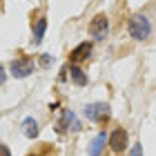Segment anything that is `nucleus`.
Segmentation results:
<instances>
[{
	"label": "nucleus",
	"mask_w": 156,
	"mask_h": 156,
	"mask_svg": "<svg viewBox=\"0 0 156 156\" xmlns=\"http://www.w3.org/2000/svg\"><path fill=\"white\" fill-rule=\"evenodd\" d=\"M85 118L105 125L109 120V105L107 103H91V105H87V107H85Z\"/></svg>",
	"instance_id": "nucleus-2"
},
{
	"label": "nucleus",
	"mask_w": 156,
	"mask_h": 156,
	"mask_svg": "<svg viewBox=\"0 0 156 156\" xmlns=\"http://www.w3.org/2000/svg\"><path fill=\"white\" fill-rule=\"evenodd\" d=\"M0 152H2V156H11V154H9V147H7V145L0 147Z\"/></svg>",
	"instance_id": "nucleus-14"
},
{
	"label": "nucleus",
	"mask_w": 156,
	"mask_h": 156,
	"mask_svg": "<svg viewBox=\"0 0 156 156\" xmlns=\"http://www.w3.org/2000/svg\"><path fill=\"white\" fill-rule=\"evenodd\" d=\"M109 147H112V152H116L120 154L127 147V132L125 129H114L109 134Z\"/></svg>",
	"instance_id": "nucleus-6"
},
{
	"label": "nucleus",
	"mask_w": 156,
	"mask_h": 156,
	"mask_svg": "<svg viewBox=\"0 0 156 156\" xmlns=\"http://www.w3.org/2000/svg\"><path fill=\"white\" fill-rule=\"evenodd\" d=\"M69 78H72L74 85H78V87H85V85H87V74H85L78 65L69 67Z\"/></svg>",
	"instance_id": "nucleus-9"
},
{
	"label": "nucleus",
	"mask_w": 156,
	"mask_h": 156,
	"mask_svg": "<svg viewBox=\"0 0 156 156\" xmlns=\"http://www.w3.org/2000/svg\"><path fill=\"white\" fill-rule=\"evenodd\" d=\"M9 69H11V74L16 76V78H27V76L34 72V60L29 58V56H20V58L11 60Z\"/></svg>",
	"instance_id": "nucleus-3"
},
{
	"label": "nucleus",
	"mask_w": 156,
	"mask_h": 156,
	"mask_svg": "<svg viewBox=\"0 0 156 156\" xmlns=\"http://www.w3.org/2000/svg\"><path fill=\"white\" fill-rule=\"evenodd\" d=\"M23 134L27 138H36L38 136V123H36V118H25L23 120Z\"/></svg>",
	"instance_id": "nucleus-10"
},
{
	"label": "nucleus",
	"mask_w": 156,
	"mask_h": 156,
	"mask_svg": "<svg viewBox=\"0 0 156 156\" xmlns=\"http://www.w3.org/2000/svg\"><path fill=\"white\" fill-rule=\"evenodd\" d=\"M91 54V42H80V45H76L72 51H69V60L74 62V65H78V62H83V60H87V56Z\"/></svg>",
	"instance_id": "nucleus-7"
},
{
	"label": "nucleus",
	"mask_w": 156,
	"mask_h": 156,
	"mask_svg": "<svg viewBox=\"0 0 156 156\" xmlns=\"http://www.w3.org/2000/svg\"><path fill=\"white\" fill-rule=\"evenodd\" d=\"M127 29H129V36L134 40H145V38H150V34H152V23H150V18H147L145 13H136V16H132Z\"/></svg>",
	"instance_id": "nucleus-1"
},
{
	"label": "nucleus",
	"mask_w": 156,
	"mask_h": 156,
	"mask_svg": "<svg viewBox=\"0 0 156 156\" xmlns=\"http://www.w3.org/2000/svg\"><path fill=\"white\" fill-rule=\"evenodd\" d=\"M107 31H109V20H107V16H105V13L94 16V20L89 23V34H91V38L103 40L105 36H107Z\"/></svg>",
	"instance_id": "nucleus-4"
},
{
	"label": "nucleus",
	"mask_w": 156,
	"mask_h": 156,
	"mask_svg": "<svg viewBox=\"0 0 156 156\" xmlns=\"http://www.w3.org/2000/svg\"><path fill=\"white\" fill-rule=\"evenodd\" d=\"M34 156H38V154H34Z\"/></svg>",
	"instance_id": "nucleus-15"
},
{
	"label": "nucleus",
	"mask_w": 156,
	"mask_h": 156,
	"mask_svg": "<svg viewBox=\"0 0 156 156\" xmlns=\"http://www.w3.org/2000/svg\"><path fill=\"white\" fill-rule=\"evenodd\" d=\"M51 62H54V58H51L49 54H42V56H40V65H42V67H49Z\"/></svg>",
	"instance_id": "nucleus-12"
},
{
	"label": "nucleus",
	"mask_w": 156,
	"mask_h": 156,
	"mask_svg": "<svg viewBox=\"0 0 156 156\" xmlns=\"http://www.w3.org/2000/svg\"><path fill=\"white\" fill-rule=\"evenodd\" d=\"M129 156H143V147H140V143L132 147V152H129Z\"/></svg>",
	"instance_id": "nucleus-13"
},
{
	"label": "nucleus",
	"mask_w": 156,
	"mask_h": 156,
	"mask_svg": "<svg viewBox=\"0 0 156 156\" xmlns=\"http://www.w3.org/2000/svg\"><path fill=\"white\" fill-rule=\"evenodd\" d=\"M67 129H74V132H76V129H80V125H78L76 116H74L69 109L62 112V118L58 120V123H56V132H58V134H65Z\"/></svg>",
	"instance_id": "nucleus-5"
},
{
	"label": "nucleus",
	"mask_w": 156,
	"mask_h": 156,
	"mask_svg": "<svg viewBox=\"0 0 156 156\" xmlns=\"http://www.w3.org/2000/svg\"><path fill=\"white\" fill-rule=\"evenodd\" d=\"M105 143H109V136H105V132H103V134H98V136L91 140V145H89V152H87V154H89V156H101Z\"/></svg>",
	"instance_id": "nucleus-8"
},
{
	"label": "nucleus",
	"mask_w": 156,
	"mask_h": 156,
	"mask_svg": "<svg viewBox=\"0 0 156 156\" xmlns=\"http://www.w3.org/2000/svg\"><path fill=\"white\" fill-rule=\"evenodd\" d=\"M45 29H47V20L45 18H38L36 25H34V45H40L42 42V36H45Z\"/></svg>",
	"instance_id": "nucleus-11"
}]
</instances>
